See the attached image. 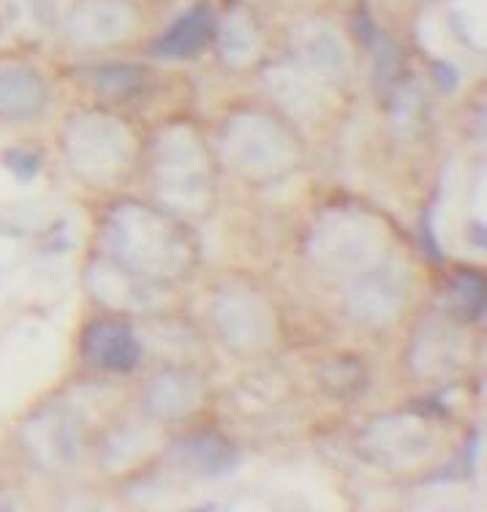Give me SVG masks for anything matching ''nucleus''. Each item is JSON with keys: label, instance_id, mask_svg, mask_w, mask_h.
<instances>
[{"label": "nucleus", "instance_id": "obj_1", "mask_svg": "<svg viewBox=\"0 0 487 512\" xmlns=\"http://www.w3.org/2000/svg\"><path fill=\"white\" fill-rule=\"evenodd\" d=\"M117 265L139 278L180 276L188 267V237L172 218L145 205L117 207L107 229Z\"/></svg>", "mask_w": 487, "mask_h": 512}, {"label": "nucleus", "instance_id": "obj_2", "mask_svg": "<svg viewBox=\"0 0 487 512\" xmlns=\"http://www.w3.org/2000/svg\"><path fill=\"white\" fill-rule=\"evenodd\" d=\"M71 167L90 180H107L126 167L131 137L115 118L79 115L71 120L66 137Z\"/></svg>", "mask_w": 487, "mask_h": 512}, {"label": "nucleus", "instance_id": "obj_3", "mask_svg": "<svg viewBox=\"0 0 487 512\" xmlns=\"http://www.w3.org/2000/svg\"><path fill=\"white\" fill-rule=\"evenodd\" d=\"M226 158L248 175H267L292 158V137L264 115L234 118L224 131Z\"/></svg>", "mask_w": 487, "mask_h": 512}, {"label": "nucleus", "instance_id": "obj_4", "mask_svg": "<svg viewBox=\"0 0 487 512\" xmlns=\"http://www.w3.org/2000/svg\"><path fill=\"white\" fill-rule=\"evenodd\" d=\"M215 330L234 352H259L273 338V311L248 289H226L213 303Z\"/></svg>", "mask_w": 487, "mask_h": 512}, {"label": "nucleus", "instance_id": "obj_5", "mask_svg": "<svg viewBox=\"0 0 487 512\" xmlns=\"http://www.w3.org/2000/svg\"><path fill=\"white\" fill-rule=\"evenodd\" d=\"M379 243L376 227L357 213H335L316 229V259L330 270H357L373 256Z\"/></svg>", "mask_w": 487, "mask_h": 512}, {"label": "nucleus", "instance_id": "obj_6", "mask_svg": "<svg viewBox=\"0 0 487 512\" xmlns=\"http://www.w3.org/2000/svg\"><path fill=\"white\" fill-rule=\"evenodd\" d=\"M406 270L395 265H379L365 270L349 295V314L360 325H387L406 306Z\"/></svg>", "mask_w": 487, "mask_h": 512}, {"label": "nucleus", "instance_id": "obj_7", "mask_svg": "<svg viewBox=\"0 0 487 512\" xmlns=\"http://www.w3.org/2000/svg\"><path fill=\"white\" fill-rule=\"evenodd\" d=\"M205 153L191 131L177 128L161 139V188L180 205H191L205 194Z\"/></svg>", "mask_w": 487, "mask_h": 512}, {"label": "nucleus", "instance_id": "obj_8", "mask_svg": "<svg viewBox=\"0 0 487 512\" xmlns=\"http://www.w3.org/2000/svg\"><path fill=\"white\" fill-rule=\"evenodd\" d=\"M30 444L47 466L71 469L82 458V425L77 414L58 406L49 409L30 425Z\"/></svg>", "mask_w": 487, "mask_h": 512}, {"label": "nucleus", "instance_id": "obj_9", "mask_svg": "<svg viewBox=\"0 0 487 512\" xmlns=\"http://www.w3.org/2000/svg\"><path fill=\"white\" fill-rule=\"evenodd\" d=\"M139 338L126 322L115 319H101L85 330L82 338V352L88 363L104 371H131L139 360Z\"/></svg>", "mask_w": 487, "mask_h": 512}, {"label": "nucleus", "instance_id": "obj_10", "mask_svg": "<svg viewBox=\"0 0 487 512\" xmlns=\"http://www.w3.org/2000/svg\"><path fill=\"white\" fill-rule=\"evenodd\" d=\"M202 401V382L186 368L158 371L145 387V409L158 420H180Z\"/></svg>", "mask_w": 487, "mask_h": 512}, {"label": "nucleus", "instance_id": "obj_11", "mask_svg": "<svg viewBox=\"0 0 487 512\" xmlns=\"http://www.w3.org/2000/svg\"><path fill=\"white\" fill-rule=\"evenodd\" d=\"M49 107L47 82L39 71L25 66L0 69V120L6 123H25L44 115Z\"/></svg>", "mask_w": 487, "mask_h": 512}, {"label": "nucleus", "instance_id": "obj_12", "mask_svg": "<svg viewBox=\"0 0 487 512\" xmlns=\"http://www.w3.org/2000/svg\"><path fill=\"white\" fill-rule=\"evenodd\" d=\"M294 47L300 52L302 63L313 74H322L324 79H338L346 74L349 55H346L341 36L332 28H327V25H322V22L300 30L294 36Z\"/></svg>", "mask_w": 487, "mask_h": 512}, {"label": "nucleus", "instance_id": "obj_13", "mask_svg": "<svg viewBox=\"0 0 487 512\" xmlns=\"http://www.w3.org/2000/svg\"><path fill=\"white\" fill-rule=\"evenodd\" d=\"M371 450L379 455V461L392 463H411L428 455L433 450V439L425 428H419L414 420H390V423H379L368 434Z\"/></svg>", "mask_w": 487, "mask_h": 512}, {"label": "nucleus", "instance_id": "obj_14", "mask_svg": "<svg viewBox=\"0 0 487 512\" xmlns=\"http://www.w3.org/2000/svg\"><path fill=\"white\" fill-rule=\"evenodd\" d=\"M131 25V11L117 0H90L71 17V39L79 44H107L123 36Z\"/></svg>", "mask_w": 487, "mask_h": 512}, {"label": "nucleus", "instance_id": "obj_15", "mask_svg": "<svg viewBox=\"0 0 487 512\" xmlns=\"http://www.w3.org/2000/svg\"><path fill=\"white\" fill-rule=\"evenodd\" d=\"M177 453L183 461H188L194 466V472L205 474V477H221V474H229L237 463V453L234 447L218 436H194L177 447Z\"/></svg>", "mask_w": 487, "mask_h": 512}, {"label": "nucleus", "instance_id": "obj_16", "mask_svg": "<svg viewBox=\"0 0 487 512\" xmlns=\"http://www.w3.org/2000/svg\"><path fill=\"white\" fill-rule=\"evenodd\" d=\"M207 36H210V17L205 11H194L172 25V30L161 39V52L169 58H186L205 44Z\"/></svg>", "mask_w": 487, "mask_h": 512}, {"label": "nucleus", "instance_id": "obj_17", "mask_svg": "<svg viewBox=\"0 0 487 512\" xmlns=\"http://www.w3.org/2000/svg\"><path fill=\"white\" fill-rule=\"evenodd\" d=\"M256 52V33L251 30V22L232 20V25L224 33V55L232 63L254 58Z\"/></svg>", "mask_w": 487, "mask_h": 512}, {"label": "nucleus", "instance_id": "obj_18", "mask_svg": "<svg viewBox=\"0 0 487 512\" xmlns=\"http://www.w3.org/2000/svg\"><path fill=\"white\" fill-rule=\"evenodd\" d=\"M142 71L115 66V69H98L96 71V88L112 90L115 96H123L128 90H134L142 82Z\"/></svg>", "mask_w": 487, "mask_h": 512}, {"label": "nucleus", "instance_id": "obj_19", "mask_svg": "<svg viewBox=\"0 0 487 512\" xmlns=\"http://www.w3.org/2000/svg\"><path fill=\"white\" fill-rule=\"evenodd\" d=\"M6 161L14 172H20V178H33L39 172L36 156L30 150H11V153H6Z\"/></svg>", "mask_w": 487, "mask_h": 512}]
</instances>
